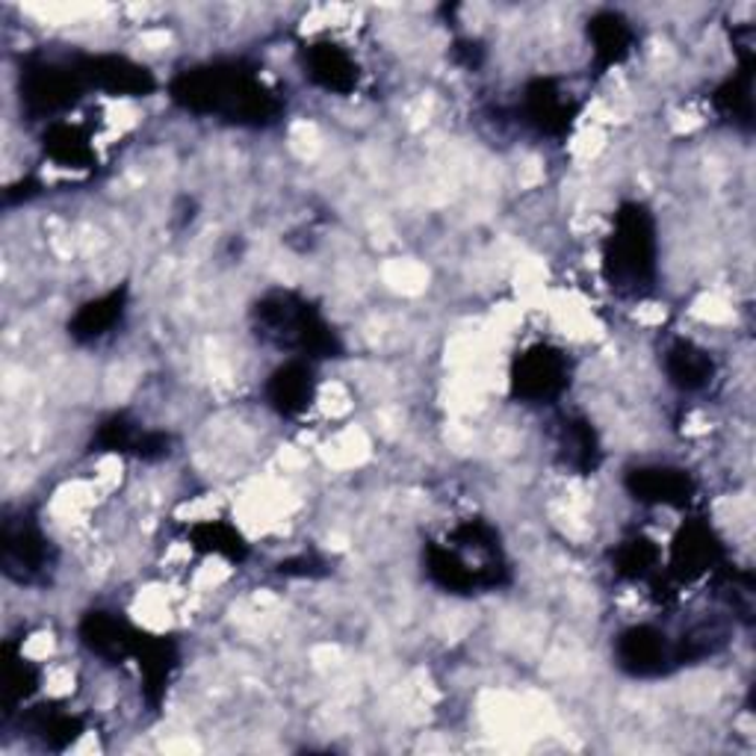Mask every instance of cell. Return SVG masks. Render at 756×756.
<instances>
[{
    "mask_svg": "<svg viewBox=\"0 0 756 756\" xmlns=\"http://www.w3.org/2000/svg\"><path fill=\"white\" fill-rule=\"evenodd\" d=\"M355 66L352 59L337 50L334 45H320V50L311 54V75L329 89H346L355 83Z\"/></svg>",
    "mask_w": 756,
    "mask_h": 756,
    "instance_id": "6da1fadb",
    "label": "cell"
}]
</instances>
